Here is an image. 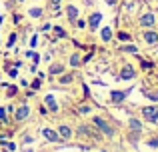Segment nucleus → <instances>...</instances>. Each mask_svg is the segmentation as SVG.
I'll return each mask as SVG.
<instances>
[{
  "label": "nucleus",
  "instance_id": "nucleus-8",
  "mask_svg": "<svg viewBox=\"0 0 158 152\" xmlns=\"http://www.w3.org/2000/svg\"><path fill=\"white\" fill-rule=\"evenodd\" d=\"M100 20H102V14H100V12H94V14L90 16V20H88L90 28H92V30H96V28H98V24H100Z\"/></svg>",
  "mask_w": 158,
  "mask_h": 152
},
{
  "label": "nucleus",
  "instance_id": "nucleus-35",
  "mask_svg": "<svg viewBox=\"0 0 158 152\" xmlns=\"http://www.w3.org/2000/svg\"><path fill=\"white\" fill-rule=\"evenodd\" d=\"M106 2H108V4H114V2H116V0H106Z\"/></svg>",
  "mask_w": 158,
  "mask_h": 152
},
{
  "label": "nucleus",
  "instance_id": "nucleus-10",
  "mask_svg": "<svg viewBox=\"0 0 158 152\" xmlns=\"http://www.w3.org/2000/svg\"><path fill=\"white\" fill-rule=\"evenodd\" d=\"M110 98H112V102L114 104H120V102L126 98V92H120V90H114V92L110 94Z\"/></svg>",
  "mask_w": 158,
  "mask_h": 152
},
{
  "label": "nucleus",
  "instance_id": "nucleus-37",
  "mask_svg": "<svg viewBox=\"0 0 158 152\" xmlns=\"http://www.w3.org/2000/svg\"><path fill=\"white\" fill-rule=\"evenodd\" d=\"M20 2H22V0H20Z\"/></svg>",
  "mask_w": 158,
  "mask_h": 152
},
{
  "label": "nucleus",
  "instance_id": "nucleus-33",
  "mask_svg": "<svg viewBox=\"0 0 158 152\" xmlns=\"http://www.w3.org/2000/svg\"><path fill=\"white\" fill-rule=\"evenodd\" d=\"M142 68H144V70H148V68H152V64L150 62H142Z\"/></svg>",
  "mask_w": 158,
  "mask_h": 152
},
{
  "label": "nucleus",
  "instance_id": "nucleus-18",
  "mask_svg": "<svg viewBox=\"0 0 158 152\" xmlns=\"http://www.w3.org/2000/svg\"><path fill=\"white\" fill-rule=\"evenodd\" d=\"M144 94H146L148 98H150V100H158V90H154V92H152V90H144Z\"/></svg>",
  "mask_w": 158,
  "mask_h": 152
},
{
  "label": "nucleus",
  "instance_id": "nucleus-7",
  "mask_svg": "<svg viewBox=\"0 0 158 152\" xmlns=\"http://www.w3.org/2000/svg\"><path fill=\"white\" fill-rule=\"evenodd\" d=\"M154 22H156V18H154V14H150V12H148V14H144V16H140V24H142V26H154Z\"/></svg>",
  "mask_w": 158,
  "mask_h": 152
},
{
  "label": "nucleus",
  "instance_id": "nucleus-4",
  "mask_svg": "<svg viewBox=\"0 0 158 152\" xmlns=\"http://www.w3.org/2000/svg\"><path fill=\"white\" fill-rule=\"evenodd\" d=\"M134 76H136V72L130 64H126V66L122 68V72H120V78H122V80H130V78H134Z\"/></svg>",
  "mask_w": 158,
  "mask_h": 152
},
{
  "label": "nucleus",
  "instance_id": "nucleus-21",
  "mask_svg": "<svg viewBox=\"0 0 158 152\" xmlns=\"http://www.w3.org/2000/svg\"><path fill=\"white\" fill-rule=\"evenodd\" d=\"M8 74H10V76H16V74H18V64H12V66L8 68Z\"/></svg>",
  "mask_w": 158,
  "mask_h": 152
},
{
  "label": "nucleus",
  "instance_id": "nucleus-32",
  "mask_svg": "<svg viewBox=\"0 0 158 152\" xmlns=\"http://www.w3.org/2000/svg\"><path fill=\"white\" fill-rule=\"evenodd\" d=\"M36 44H38V38H36V36H32V40H30V46H36Z\"/></svg>",
  "mask_w": 158,
  "mask_h": 152
},
{
  "label": "nucleus",
  "instance_id": "nucleus-25",
  "mask_svg": "<svg viewBox=\"0 0 158 152\" xmlns=\"http://www.w3.org/2000/svg\"><path fill=\"white\" fill-rule=\"evenodd\" d=\"M2 146H4L6 150H14V148H16V146L12 144V142H2Z\"/></svg>",
  "mask_w": 158,
  "mask_h": 152
},
{
  "label": "nucleus",
  "instance_id": "nucleus-11",
  "mask_svg": "<svg viewBox=\"0 0 158 152\" xmlns=\"http://www.w3.org/2000/svg\"><path fill=\"white\" fill-rule=\"evenodd\" d=\"M66 14H68V18H70V20H72V22H74V20L78 18V8L70 4V6H66Z\"/></svg>",
  "mask_w": 158,
  "mask_h": 152
},
{
  "label": "nucleus",
  "instance_id": "nucleus-22",
  "mask_svg": "<svg viewBox=\"0 0 158 152\" xmlns=\"http://www.w3.org/2000/svg\"><path fill=\"white\" fill-rule=\"evenodd\" d=\"M118 40L126 42V40H130V34H128V32H118Z\"/></svg>",
  "mask_w": 158,
  "mask_h": 152
},
{
  "label": "nucleus",
  "instance_id": "nucleus-23",
  "mask_svg": "<svg viewBox=\"0 0 158 152\" xmlns=\"http://www.w3.org/2000/svg\"><path fill=\"white\" fill-rule=\"evenodd\" d=\"M40 14H42V10H40V8H30V16H34V18H38Z\"/></svg>",
  "mask_w": 158,
  "mask_h": 152
},
{
  "label": "nucleus",
  "instance_id": "nucleus-31",
  "mask_svg": "<svg viewBox=\"0 0 158 152\" xmlns=\"http://www.w3.org/2000/svg\"><path fill=\"white\" fill-rule=\"evenodd\" d=\"M148 144H150V146H158V138H152V140H148Z\"/></svg>",
  "mask_w": 158,
  "mask_h": 152
},
{
  "label": "nucleus",
  "instance_id": "nucleus-2",
  "mask_svg": "<svg viewBox=\"0 0 158 152\" xmlns=\"http://www.w3.org/2000/svg\"><path fill=\"white\" fill-rule=\"evenodd\" d=\"M92 122H94V126H96V128H100L102 132L106 134V136H114V130H112V126H108V124H106V122H104V118L94 116V118H92Z\"/></svg>",
  "mask_w": 158,
  "mask_h": 152
},
{
  "label": "nucleus",
  "instance_id": "nucleus-17",
  "mask_svg": "<svg viewBox=\"0 0 158 152\" xmlns=\"http://www.w3.org/2000/svg\"><path fill=\"white\" fill-rule=\"evenodd\" d=\"M110 38H112V30H110V28H102V40L108 42Z\"/></svg>",
  "mask_w": 158,
  "mask_h": 152
},
{
  "label": "nucleus",
  "instance_id": "nucleus-36",
  "mask_svg": "<svg viewBox=\"0 0 158 152\" xmlns=\"http://www.w3.org/2000/svg\"><path fill=\"white\" fill-rule=\"evenodd\" d=\"M0 22H2V16H0Z\"/></svg>",
  "mask_w": 158,
  "mask_h": 152
},
{
  "label": "nucleus",
  "instance_id": "nucleus-16",
  "mask_svg": "<svg viewBox=\"0 0 158 152\" xmlns=\"http://www.w3.org/2000/svg\"><path fill=\"white\" fill-rule=\"evenodd\" d=\"M80 62H82L80 54H72V56H70V64H72V66H80Z\"/></svg>",
  "mask_w": 158,
  "mask_h": 152
},
{
  "label": "nucleus",
  "instance_id": "nucleus-19",
  "mask_svg": "<svg viewBox=\"0 0 158 152\" xmlns=\"http://www.w3.org/2000/svg\"><path fill=\"white\" fill-rule=\"evenodd\" d=\"M122 52H132V54H138V48L132 46V44H128V46H122Z\"/></svg>",
  "mask_w": 158,
  "mask_h": 152
},
{
  "label": "nucleus",
  "instance_id": "nucleus-1",
  "mask_svg": "<svg viewBox=\"0 0 158 152\" xmlns=\"http://www.w3.org/2000/svg\"><path fill=\"white\" fill-rule=\"evenodd\" d=\"M142 116H144V120H148V122H158V106L156 104H152V106H144L142 108Z\"/></svg>",
  "mask_w": 158,
  "mask_h": 152
},
{
  "label": "nucleus",
  "instance_id": "nucleus-3",
  "mask_svg": "<svg viewBox=\"0 0 158 152\" xmlns=\"http://www.w3.org/2000/svg\"><path fill=\"white\" fill-rule=\"evenodd\" d=\"M42 134H44V138L50 140V142H60V134H58L56 130H52V128H44Z\"/></svg>",
  "mask_w": 158,
  "mask_h": 152
},
{
  "label": "nucleus",
  "instance_id": "nucleus-12",
  "mask_svg": "<svg viewBox=\"0 0 158 152\" xmlns=\"http://www.w3.org/2000/svg\"><path fill=\"white\" fill-rule=\"evenodd\" d=\"M144 40H146L148 44H156L158 42V34L156 32H144Z\"/></svg>",
  "mask_w": 158,
  "mask_h": 152
},
{
  "label": "nucleus",
  "instance_id": "nucleus-14",
  "mask_svg": "<svg viewBox=\"0 0 158 152\" xmlns=\"http://www.w3.org/2000/svg\"><path fill=\"white\" fill-rule=\"evenodd\" d=\"M130 128L134 130V132H140V128H142L140 120H136V118H130Z\"/></svg>",
  "mask_w": 158,
  "mask_h": 152
},
{
  "label": "nucleus",
  "instance_id": "nucleus-24",
  "mask_svg": "<svg viewBox=\"0 0 158 152\" xmlns=\"http://www.w3.org/2000/svg\"><path fill=\"white\" fill-rule=\"evenodd\" d=\"M60 82H62V84H66V82H72V74H64V76H60Z\"/></svg>",
  "mask_w": 158,
  "mask_h": 152
},
{
  "label": "nucleus",
  "instance_id": "nucleus-6",
  "mask_svg": "<svg viewBox=\"0 0 158 152\" xmlns=\"http://www.w3.org/2000/svg\"><path fill=\"white\" fill-rule=\"evenodd\" d=\"M78 134H80V136L84 134V136H90V138H100V134L94 132L90 126H80V128H78Z\"/></svg>",
  "mask_w": 158,
  "mask_h": 152
},
{
  "label": "nucleus",
  "instance_id": "nucleus-15",
  "mask_svg": "<svg viewBox=\"0 0 158 152\" xmlns=\"http://www.w3.org/2000/svg\"><path fill=\"white\" fill-rule=\"evenodd\" d=\"M62 70H64V66H62V64H52L48 72H50V74H60Z\"/></svg>",
  "mask_w": 158,
  "mask_h": 152
},
{
  "label": "nucleus",
  "instance_id": "nucleus-27",
  "mask_svg": "<svg viewBox=\"0 0 158 152\" xmlns=\"http://www.w3.org/2000/svg\"><path fill=\"white\" fill-rule=\"evenodd\" d=\"M16 42V34H10V38H8V46H14Z\"/></svg>",
  "mask_w": 158,
  "mask_h": 152
},
{
  "label": "nucleus",
  "instance_id": "nucleus-34",
  "mask_svg": "<svg viewBox=\"0 0 158 152\" xmlns=\"http://www.w3.org/2000/svg\"><path fill=\"white\" fill-rule=\"evenodd\" d=\"M58 2H60V0H52V8H54V10L58 8Z\"/></svg>",
  "mask_w": 158,
  "mask_h": 152
},
{
  "label": "nucleus",
  "instance_id": "nucleus-5",
  "mask_svg": "<svg viewBox=\"0 0 158 152\" xmlns=\"http://www.w3.org/2000/svg\"><path fill=\"white\" fill-rule=\"evenodd\" d=\"M28 114H30V108H28L26 104H22V106H20V108L14 112V118H16V120H24Z\"/></svg>",
  "mask_w": 158,
  "mask_h": 152
},
{
  "label": "nucleus",
  "instance_id": "nucleus-28",
  "mask_svg": "<svg viewBox=\"0 0 158 152\" xmlns=\"http://www.w3.org/2000/svg\"><path fill=\"white\" fill-rule=\"evenodd\" d=\"M74 22H76L78 28H84V26H86V20H74Z\"/></svg>",
  "mask_w": 158,
  "mask_h": 152
},
{
  "label": "nucleus",
  "instance_id": "nucleus-13",
  "mask_svg": "<svg viewBox=\"0 0 158 152\" xmlns=\"http://www.w3.org/2000/svg\"><path fill=\"white\" fill-rule=\"evenodd\" d=\"M44 104L50 108V112H56V110H58V106H56V102H54L52 96H46V98H44Z\"/></svg>",
  "mask_w": 158,
  "mask_h": 152
},
{
  "label": "nucleus",
  "instance_id": "nucleus-9",
  "mask_svg": "<svg viewBox=\"0 0 158 152\" xmlns=\"http://www.w3.org/2000/svg\"><path fill=\"white\" fill-rule=\"evenodd\" d=\"M58 134H60V138H64V140H68V138L72 136V130H70V126L62 124L60 128H58Z\"/></svg>",
  "mask_w": 158,
  "mask_h": 152
},
{
  "label": "nucleus",
  "instance_id": "nucleus-30",
  "mask_svg": "<svg viewBox=\"0 0 158 152\" xmlns=\"http://www.w3.org/2000/svg\"><path fill=\"white\" fill-rule=\"evenodd\" d=\"M30 86H32V88H34V90H38V86H40V80H34V82H32Z\"/></svg>",
  "mask_w": 158,
  "mask_h": 152
},
{
  "label": "nucleus",
  "instance_id": "nucleus-29",
  "mask_svg": "<svg viewBox=\"0 0 158 152\" xmlns=\"http://www.w3.org/2000/svg\"><path fill=\"white\" fill-rule=\"evenodd\" d=\"M28 56H30V58H32V60H34V64H36V62H38V54H36V52H28Z\"/></svg>",
  "mask_w": 158,
  "mask_h": 152
},
{
  "label": "nucleus",
  "instance_id": "nucleus-20",
  "mask_svg": "<svg viewBox=\"0 0 158 152\" xmlns=\"http://www.w3.org/2000/svg\"><path fill=\"white\" fill-rule=\"evenodd\" d=\"M54 32H56V36H58V38H64V36H66L64 28H60V26H54Z\"/></svg>",
  "mask_w": 158,
  "mask_h": 152
},
{
  "label": "nucleus",
  "instance_id": "nucleus-26",
  "mask_svg": "<svg viewBox=\"0 0 158 152\" xmlns=\"http://www.w3.org/2000/svg\"><path fill=\"white\" fill-rule=\"evenodd\" d=\"M0 120H2V122H8L6 120V110H4V108H0Z\"/></svg>",
  "mask_w": 158,
  "mask_h": 152
}]
</instances>
